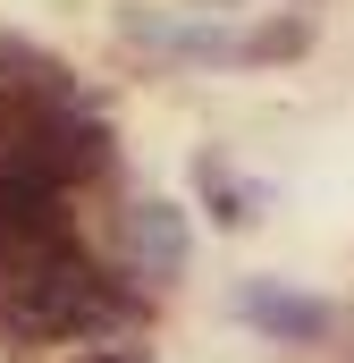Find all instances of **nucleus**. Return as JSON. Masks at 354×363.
Wrapping results in <instances>:
<instances>
[{"label": "nucleus", "mask_w": 354, "mask_h": 363, "mask_svg": "<svg viewBox=\"0 0 354 363\" xmlns=\"http://www.w3.org/2000/svg\"><path fill=\"white\" fill-rule=\"evenodd\" d=\"M110 169V135L76 110H0V194H68Z\"/></svg>", "instance_id": "1"}, {"label": "nucleus", "mask_w": 354, "mask_h": 363, "mask_svg": "<svg viewBox=\"0 0 354 363\" xmlns=\"http://www.w3.org/2000/svg\"><path fill=\"white\" fill-rule=\"evenodd\" d=\"M76 254V220L59 194H0V287H25Z\"/></svg>", "instance_id": "2"}, {"label": "nucleus", "mask_w": 354, "mask_h": 363, "mask_svg": "<svg viewBox=\"0 0 354 363\" xmlns=\"http://www.w3.org/2000/svg\"><path fill=\"white\" fill-rule=\"evenodd\" d=\"M110 245H118V271H135L144 287H161V279L185 271L194 228H185V211H177V203H127V211H118V228H110Z\"/></svg>", "instance_id": "3"}, {"label": "nucleus", "mask_w": 354, "mask_h": 363, "mask_svg": "<svg viewBox=\"0 0 354 363\" xmlns=\"http://www.w3.org/2000/svg\"><path fill=\"white\" fill-rule=\"evenodd\" d=\"M236 313H245L253 330H270L278 347H312V338H329V330H338V304L295 296L287 279H245V287H236Z\"/></svg>", "instance_id": "4"}, {"label": "nucleus", "mask_w": 354, "mask_h": 363, "mask_svg": "<svg viewBox=\"0 0 354 363\" xmlns=\"http://www.w3.org/2000/svg\"><path fill=\"white\" fill-rule=\"evenodd\" d=\"M68 68L51 51H25V43H0V110H68Z\"/></svg>", "instance_id": "5"}, {"label": "nucleus", "mask_w": 354, "mask_h": 363, "mask_svg": "<svg viewBox=\"0 0 354 363\" xmlns=\"http://www.w3.org/2000/svg\"><path fill=\"white\" fill-rule=\"evenodd\" d=\"M127 34L135 43H152V51H169V60H236V34H219V26H202V17H127Z\"/></svg>", "instance_id": "6"}, {"label": "nucleus", "mask_w": 354, "mask_h": 363, "mask_svg": "<svg viewBox=\"0 0 354 363\" xmlns=\"http://www.w3.org/2000/svg\"><path fill=\"white\" fill-rule=\"evenodd\" d=\"M312 34H304V17H278V26H253V34H236V60H295Z\"/></svg>", "instance_id": "7"}, {"label": "nucleus", "mask_w": 354, "mask_h": 363, "mask_svg": "<svg viewBox=\"0 0 354 363\" xmlns=\"http://www.w3.org/2000/svg\"><path fill=\"white\" fill-rule=\"evenodd\" d=\"M76 363H127V355H76Z\"/></svg>", "instance_id": "8"}]
</instances>
